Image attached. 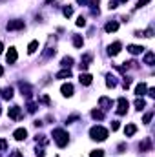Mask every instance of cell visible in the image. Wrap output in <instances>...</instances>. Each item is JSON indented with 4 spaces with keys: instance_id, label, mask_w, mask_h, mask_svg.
I'll list each match as a JSON object with an SVG mask.
<instances>
[{
    "instance_id": "obj_1",
    "label": "cell",
    "mask_w": 155,
    "mask_h": 157,
    "mask_svg": "<svg viewBox=\"0 0 155 157\" xmlns=\"http://www.w3.org/2000/svg\"><path fill=\"white\" fill-rule=\"evenodd\" d=\"M89 137H91L93 141H106V139H108V130L102 128V126H93V128L89 130Z\"/></svg>"
},
{
    "instance_id": "obj_2",
    "label": "cell",
    "mask_w": 155,
    "mask_h": 157,
    "mask_svg": "<svg viewBox=\"0 0 155 157\" xmlns=\"http://www.w3.org/2000/svg\"><path fill=\"white\" fill-rule=\"evenodd\" d=\"M53 139H55V143H57L59 148H64V146L68 144V139H70V137H68V132L57 128V130H53Z\"/></svg>"
},
{
    "instance_id": "obj_3",
    "label": "cell",
    "mask_w": 155,
    "mask_h": 157,
    "mask_svg": "<svg viewBox=\"0 0 155 157\" xmlns=\"http://www.w3.org/2000/svg\"><path fill=\"white\" fill-rule=\"evenodd\" d=\"M128 101H126V97H119V101H117V113L119 115H124L126 112H128Z\"/></svg>"
},
{
    "instance_id": "obj_4",
    "label": "cell",
    "mask_w": 155,
    "mask_h": 157,
    "mask_svg": "<svg viewBox=\"0 0 155 157\" xmlns=\"http://www.w3.org/2000/svg\"><path fill=\"white\" fill-rule=\"evenodd\" d=\"M7 29H9V31L24 29V20H9V22H7Z\"/></svg>"
},
{
    "instance_id": "obj_5",
    "label": "cell",
    "mask_w": 155,
    "mask_h": 157,
    "mask_svg": "<svg viewBox=\"0 0 155 157\" xmlns=\"http://www.w3.org/2000/svg\"><path fill=\"white\" fill-rule=\"evenodd\" d=\"M7 113H9V117L13 119V121H18V119L22 117V112H20V108H18V106H11Z\"/></svg>"
},
{
    "instance_id": "obj_6",
    "label": "cell",
    "mask_w": 155,
    "mask_h": 157,
    "mask_svg": "<svg viewBox=\"0 0 155 157\" xmlns=\"http://www.w3.org/2000/svg\"><path fill=\"white\" fill-rule=\"evenodd\" d=\"M13 137H15L17 141H24V139L28 137V130H26V128H18V130L13 132Z\"/></svg>"
},
{
    "instance_id": "obj_7",
    "label": "cell",
    "mask_w": 155,
    "mask_h": 157,
    "mask_svg": "<svg viewBox=\"0 0 155 157\" xmlns=\"http://www.w3.org/2000/svg\"><path fill=\"white\" fill-rule=\"evenodd\" d=\"M60 91H62V95H64V97H71V95H73V84H70V82L62 84Z\"/></svg>"
},
{
    "instance_id": "obj_8",
    "label": "cell",
    "mask_w": 155,
    "mask_h": 157,
    "mask_svg": "<svg viewBox=\"0 0 155 157\" xmlns=\"http://www.w3.org/2000/svg\"><path fill=\"white\" fill-rule=\"evenodd\" d=\"M120 48H122V44H120V42H113V44L108 48V53H110L112 57H115V55L120 53Z\"/></svg>"
},
{
    "instance_id": "obj_9",
    "label": "cell",
    "mask_w": 155,
    "mask_h": 157,
    "mask_svg": "<svg viewBox=\"0 0 155 157\" xmlns=\"http://www.w3.org/2000/svg\"><path fill=\"white\" fill-rule=\"evenodd\" d=\"M17 57H18V53H17V49H15V48H9V51H7V55H6V59H7V62H9V64H13V62H17Z\"/></svg>"
},
{
    "instance_id": "obj_10",
    "label": "cell",
    "mask_w": 155,
    "mask_h": 157,
    "mask_svg": "<svg viewBox=\"0 0 155 157\" xmlns=\"http://www.w3.org/2000/svg\"><path fill=\"white\" fill-rule=\"evenodd\" d=\"M99 104H100L102 110H110V108L113 106V102H112L108 97H100V99H99Z\"/></svg>"
},
{
    "instance_id": "obj_11",
    "label": "cell",
    "mask_w": 155,
    "mask_h": 157,
    "mask_svg": "<svg viewBox=\"0 0 155 157\" xmlns=\"http://www.w3.org/2000/svg\"><path fill=\"white\" fill-rule=\"evenodd\" d=\"M146 90H148L146 82H141V84H137V88H135V95H137V97H142V95L146 93Z\"/></svg>"
},
{
    "instance_id": "obj_12",
    "label": "cell",
    "mask_w": 155,
    "mask_h": 157,
    "mask_svg": "<svg viewBox=\"0 0 155 157\" xmlns=\"http://www.w3.org/2000/svg\"><path fill=\"white\" fill-rule=\"evenodd\" d=\"M78 80H80V84H84V86H89V84H91V80H93V77H91L89 73H80Z\"/></svg>"
},
{
    "instance_id": "obj_13",
    "label": "cell",
    "mask_w": 155,
    "mask_h": 157,
    "mask_svg": "<svg viewBox=\"0 0 155 157\" xmlns=\"http://www.w3.org/2000/svg\"><path fill=\"white\" fill-rule=\"evenodd\" d=\"M153 62H155V53H153V51H148V53L144 55V64L153 66Z\"/></svg>"
},
{
    "instance_id": "obj_14",
    "label": "cell",
    "mask_w": 155,
    "mask_h": 157,
    "mask_svg": "<svg viewBox=\"0 0 155 157\" xmlns=\"http://www.w3.org/2000/svg\"><path fill=\"white\" fill-rule=\"evenodd\" d=\"M128 51H130L131 55H139V53L144 51V48H142V46H135V44H131V46H128Z\"/></svg>"
},
{
    "instance_id": "obj_15",
    "label": "cell",
    "mask_w": 155,
    "mask_h": 157,
    "mask_svg": "<svg viewBox=\"0 0 155 157\" xmlns=\"http://www.w3.org/2000/svg\"><path fill=\"white\" fill-rule=\"evenodd\" d=\"M89 62H91V55H84V57L80 59V70H88Z\"/></svg>"
},
{
    "instance_id": "obj_16",
    "label": "cell",
    "mask_w": 155,
    "mask_h": 157,
    "mask_svg": "<svg viewBox=\"0 0 155 157\" xmlns=\"http://www.w3.org/2000/svg\"><path fill=\"white\" fill-rule=\"evenodd\" d=\"M139 148H141V152H144V150H146V152L152 150V141H150V137H146V139L139 144Z\"/></svg>"
},
{
    "instance_id": "obj_17",
    "label": "cell",
    "mask_w": 155,
    "mask_h": 157,
    "mask_svg": "<svg viewBox=\"0 0 155 157\" xmlns=\"http://www.w3.org/2000/svg\"><path fill=\"white\" fill-rule=\"evenodd\" d=\"M104 29H106V33H113V31L119 29V22H108L104 26Z\"/></svg>"
},
{
    "instance_id": "obj_18",
    "label": "cell",
    "mask_w": 155,
    "mask_h": 157,
    "mask_svg": "<svg viewBox=\"0 0 155 157\" xmlns=\"http://www.w3.org/2000/svg\"><path fill=\"white\" fill-rule=\"evenodd\" d=\"M135 132H137V126H135V124H128V126L124 128V133H126V137H131V135H135Z\"/></svg>"
},
{
    "instance_id": "obj_19",
    "label": "cell",
    "mask_w": 155,
    "mask_h": 157,
    "mask_svg": "<svg viewBox=\"0 0 155 157\" xmlns=\"http://www.w3.org/2000/svg\"><path fill=\"white\" fill-rule=\"evenodd\" d=\"M70 77H71V70L70 68H66V70H62V71L57 73V78H70Z\"/></svg>"
},
{
    "instance_id": "obj_20",
    "label": "cell",
    "mask_w": 155,
    "mask_h": 157,
    "mask_svg": "<svg viewBox=\"0 0 155 157\" xmlns=\"http://www.w3.org/2000/svg\"><path fill=\"white\" fill-rule=\"evenodd\" d=\"M37 49H39V42L37 40H31L29 46H28V53H35Z\"/></svg>"
},
{
    "instance_id": "obj_21",
    "label": "cell",
    "mask_w": 155,
    "mask_h": 157,
    "mask_svg": "<svg viewBox=\"0 0 155 157\" xmlns=\"http://www.w3.org/2000/svg\"><path fill=\"white\" fill-rule=\"evenodd\" d=\"M82 44H84V40L80 35H73V46L75 48H82Z\"/></svg>"
},
{
    "instance_id": "obj_22",
    "label": "cell",
    "mask_w": 155,
    "mask_h": 157,
    "mask_svg": "<svg viewBox=\"0 0 155 157\" xmlns=\"http://www.w3.org/2000/svg\"><path fill=\"white\" fill-rule=\"evenodd\" d=\"M144 106H146V101H144V99H142V97H141V99H137V101H135V108H137V110H139V112H141V110H144Z\"/></svg>"
},
{
    "instance_id": "obj_23",
    "label": "cell",
    "mask_w": 155,
    "mask_h": 157,
    "mask_svg": "<svg viewBox=\"0 0 155 157\" xmlns=\"http://www.w3.org/2000/svg\"><path fill=\"white\" fill-rule=\"evenodd\" d=\"M2 97H4V99H11V97H13V88H6V90L2 91Z\"/></svg>"
},
{
    "instance_id": "obj_24",
    "label": "cell",
    "mask_w": 155,
    "mask_h": 157,
    "mask_svg": "<svg viewBox=\"0 0 155 157\" xmlns=\"http://www.w3.org/2000/svg\"><path fill=\"white\" fill-rule=\"evenodd\" d=\"M106 86H108V88H115V86H117V80H115V77L108 75V80H106Z\"/></svg>"
},
{
    "instance_id": "obj_25",
    "label": "cell",
    "mask_w": 155,
    "mask_h": 157,
    "mask_svg": "<svg viewBox=\"0 0 155 157\" xmlns=\"http://www.w3.org/2000/svg\"><path fill=\"white\" fill-rule=\"evenodd\" d=\"M71 64H73V59H71V57H64V59H62V66H64V68H70Z\"/></svg>"
},
{
    "instance_id": "obj_26",
    "label": "cell",
    "mask_w": 155,
    "mask_h": 157,
    "mask_svg": "<svg viewBox=\"0 0 155 157\" xmlns=\"http://www.w3.org/2000/svg\"><path fill=\"white\" fill-rule=\"evenodd\" d=\"M91 117H93V119H99V121H100V119H104V113H102L100 110H93V112H91Z\"/></svg>"
},
{
    "instance_id": "obj_27",
    "label": "cell",
    "mask_w": 155,
    "mask_h": 157,
    "mask_svg": "<svg viewBox=\"0 0 155 157\" xmlns=\"http://www.w3.org/2000/svg\"><path fill=\"white\" fill-rule=\"evenodd\" d=\"M62 13H64V17H71V15H73V7H70V6H66V7L62 9Z\"/></svg>"
},
{
    "instance_id": "obj_28",
    "label": "cell",
    "mask_w": 155,
    "mask_h": 157,
    "mask_svg": "<svg viewBox=\"0 0 155 157\" xmlns=\"http://www.w3.org/2000/svg\"><path fill=\"white\" fill-rule=\"evenodd\" d=\"M89 157H104V152H102V150H93V152L89 154Z\"/></svg>"
},
{
    "instance_id": "obj_29",
    "label": "cell",
    "mask_w": 155,
    "mask_h": 157,
    "mask_svg": "<svg viewBox=\"0 0 155 157\" xmlns=\"http://www.w3.org/2000/svg\"><path fill=\"white\" fill-rule=\"evenodd\" d=\"M152 117H153V112H148V113L144 115V119H142V121H144V124H150V121H152Z\"/></svg>"
},
{
    "instance_id": "obj_30",
    "label": "cell",
    "mask_w": 155,
    "mask_h": 157,
    "mask_svg": "<svg viewBox=\"0 0 155 157\" xmlns=\"http://www.w3.org/2000/svg\"><path fill=\"white\" fill-rule=\"evenodd\" d=\"M4 150H7V141L0 139V152H4Z\"/></svg>"
},
{
    "instance_id": "obj_31",
    "label": "cell",
    "mask_w": 155,
    "mask_h": 157,
    "mask_svg": "<svg viewBox=\"0 0 155 157\" xmlns=\"http://www.w3.org/2000/svg\"><path fill=\"white\" fill-rule=\"evenodd\" d=\"M35 155H37V157H44V155H46L44 148H37V150H35Z\"/></svg>"
},
{
    "instance_id": "obj_32",
    "label": "cell",
    "mask_w": 155,
    "mask_h": 157,
    "mask_svg": "<svg viewBox=\"0 0 155 157\" xmlns=\"http://www.w3.org/2000/svg\"><path fill=\"white\" fill-rule=\"evenodd\" d=\"M77 26H78V28H84V26H86V20H84V17H78Z\"/></svg>"
},
{
    "instance_id": "obj_33",
    "label": "cell",
    "mask_w": 155,
    "mask_h": 157,
    "mask_svg": "<svg viewBox=\"0 0 155 157\" xmlns=\"http://www.w3.org/2000/svg\"><path fill=\"white\" fill-rule=\"evenodd\" d=\"M117 6H119V2H117V0H110V4H108V7H110V9H117Z\"/></svg>"
},
{
    "instance_id": "obj_34",
    "label": "cell",
    "mask_w": 155,
    "mask_h": 157,
    "mask_svg": "<svg viewBox=\"0 0 155 157\" xmlns=\"http://www.w3.org/2000/svg\"><path fill=\"white\" fill-rule=\"evenodd\" d=\"M152 35H153V28H148V29L142 33V37H152Z\"/></svg>"
},
{
    "instance_id": "obj_35",
    "label": "cell",
    "mask_w": 155,
    "mask_h": 157,
    "mask_svg": "<svg viewBox=\"0 0 155 157\" xmlns=\"http://www.w3.org/2000/svg\"><path fill=\"white\" fill-rule=\"evenodd\" d=\"M112 130H113V132H115V130H119V122H117V121H113V122H112Z\"/></svg>"
},
{
    "instance_id": "obj_36",
    "label": "cell",
    "mask_w": 155,
    "mask_h": 157,
    "mask_svg": "<svg viewBox=\"0 0 155 157\" xmlns=\"http://www.w3.org/2000/svg\"><path fill=\"white\" fill-rule=\"evenodd\" d=\"M28 110H29V113H33V112L37 110V106H35V104H29V106H28Z\"/></svg>"
},
{
    "instance_id": "obj_37",
    "label": "cell",
    "mask_w": 155,
    "mask_h": 157,
    "mask_svg": "<svg viewBox=\"0 0 155 157\" xmlns=\"http://www.w3.org/2000/svg\"><path fill=\"white\" fill-rule=\"evenodd\" d=\"M148 2H150V0H139V4H137V7H142V6H144V4H148Z\"/></svg>"
},
{
    "instance_id": "obj_38",
    "label": "cell",
    "mask_w": 155,
    "mask_h": 157,
    "mask_svg": "<svg viewBox=\"0 0 155 157\" xmlns=\"http://www.w3.org/2000/svg\"><path fill=\"white\" fill-rule=\"evenodd\" d=\"M148 95H150V97H155V88H150V90H148Z\"/></svg>"
},
{
    "instance_id": "obj_39",
    "label": "cell",
    "mask_w": 155,
    "mask_h": 157,
    "mask_svg": "<svg viewBox=\"0 0 155 157\" xmlns=\"http://www.w3.org/2000/svg\"><path fill=\"white\" fill-rule=\"evenodd\" d=\"M77 2L80 6H88V4H89V0H77Z\"/></svg>"
},
{
    "instance_id": "obj_40",
    "label": "cell",
    "mask_w": 155,
    "mask_h": 157,
    "mask_svg": "<svg viewBox=\"0 0 155 157\" xmlns=\"http://www.w3.org/2000/svg\"><path fill=\"white\" fill-rule=\"evenodd\" d=\"M13 157H24V155H22L20 152H15V154H13Z\"/></svg>"
},
{
    "instance_id": "obj_41",
    "label": "cell",
    "mask_w": 155,
    "mask_h": 157,
    "mask_svg": "<svg viewBox=\"0 0 155 157\" xmlns=\"http://www.w3.org/2000/svg\"><path fill=\"white\" fill-rule=\"evenodd\" d=\"M2 75H4V68L0 66V77H2Z\"/></svg>"
},
{
    "instance_id": "obj_42",
    "label": "cell",
    "mask_w": 155,
    "mask_h": 157,
    "mask_svg": "<svg viewBox=\"0 0 155 157\" xmlns=\"http://www.w3.org/2000/svg\"><path fill=\"white\" fill-rule=\"evenodd\" d=\"M2 49H4V44H2V42H0V53H2Z\"/></svg>"
},
{
    "instance_id": "obj_43",
    "label": "cell",
    "mask_w": 155,
    "mask_h": 157,
    "mask_svg": "<svg viewBox=\"0 0 155 157\" xmlns=\"http://www.w3.org/2000/svg\"><path fill=\"white\" fill-rule=\"evenodd\" d=\"M119 2H120V4H124V2H128V0H119Z\"/></svg>"
}]
</instances>
